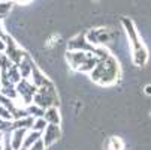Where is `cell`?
I'll list each match as a JSON object with an SVG mask.
<instances>
[{"label": "cell", "mask_w": 151, "mask_h": 150, "mask_svg": "<svg viewBox=\"0 0 151 150\" xmlns=\"http://www.w3.org/2000/svg\"><path fill=\"white\" fill-rule=\"evenodd\" d=\"M33 102L42 108H50V107H55V104H58V98L55 95V90L52 87V84H47V86H42V87L37 89Z\"/></svg>", "instance_id": "obj_2"}, {"label": "cell", "mask_w": 151, "mask_h": 150, "mask_svg": "<svg viewBox=\"0 0 151 150\" xmlns=\"http://www.w3.org/2000/svg\"><path fill=\"white\" fill-rule=\"evenodd\" d=\"M0 38H5V35H3V32H2V27H0Z\"/></svg>", "instance_id": "obj_23"}, {"label": "cell", "mask_w": 151, "mask_h": 150, "mask_svg": "<svg viewBox=\"0 0 151 150\" xmlns=\"http://www.w3.org/2000/svg\"><path fill=\"white\" fill-rule=\"evenodd\" d=\"M0 150H3V135L0 132Z\"/></svg>", "instance_id": "obj_20"}, {"label": "cell", "mask_w": 151, "mask_h": 150, "mask_svg": "<svg viewBox=\"0 0 151 150\" xmlns=\"http://www.w3.org/2000/svg\"><path fill=\"white\" fill-rule=\"evenodd\" d=\"M29 114H33V116H37V117H45V108H42L39 105H33L29 108Z\"/></svg>", "instance_id": "obj_14"}, {"label": "cell", "mask_w": 151, "mask_h": 150, "mask_svg": "<svg viewBox=\"0 0 151 150\" xmlns=\"http://www.w3.org/2000/svg\"><path fill=\"white\" fill-rule=\"evenodd\" d=\"M123 24H124V27H126V30H127V35H129V38H130V41H132V44H133L135 50L144 48L142 44L139 42L138 33H136V30H135V27H133V23H132V21L127 20V18H123Z\"/></svg>", "instance_id": "obj_5"}, {"label": "cell", "mask_w": 151, "mask_h": 150, "mask_svg": "<svg viewBox=\"0 0 151 150\" xmlns=\"http://www.w3.org/2000/svg\"><path fill=\"white\" fill-rule=\"evenodd\" d=\"M47 126H48V122H47V119L44 117V119H39V120H36V123H33V129L35 131H39V132H44L45 129H47Z\"/></svg>", "instance_id": "obj_12"}, {"label": "cell", "mask_w": 151, "mask_h": 150, "mask_svg": "<svg viewBox=\"0 0 151 150\" xmlns=\"http://www.w3.org/2000/svg\"><path fill=\"white\" fill-rule=\"evenodd\" d=\"M147 59H148V54H147V50H145V48L135 50L133 60H135V63H136V66H144L145 63H147Z\"/></svg>", "instance_id": "obj_9"}, {"label": "cell", "mask_w": 151, "mask_h": 150, "mask_svg": "<svg viewBox=\"0 0 151 150\" xmlns=\"http://www.w3.org/2000/svg\"><path fill=\"white\" fill-rule=\"evenodd\" d=\"M8 128H11L9 120H5V119L0 117V131H5V129H8Z\"/></svg>", "instance_id": "obj_18"}, {"label": "cell", "mask_w": 151, "mask_h": 150, "mask_svg": "<svg viewBox=\"0 0 151 150\" xmlns=\"http://www.w3.org/2000/svg\"><path fill=\"white\" fill-rule=\"evenodd\" d=\"M58 137H60V128H58V125L48 123L47 129L44 131V135H42L45 146H51L54 141H57V138H58Z\"/></svg>", "instance_id": "obj_4"}, {"label": "cell", "mask_w": 151, "mask_h": 150, "mask_svg": "<svg viewBox=\"0 0 151 150\" xmlns=\"http://www.w3.org/2000/svg\"><path fill=\"white\" fill-rule=\"evenodd\" d=\"M91 78L96 83L102 84V86L114 83L118 78V65H117V62L112 57L100 60L96 65V68L91 71Z\"/></svg>", "instance_id": "obj_1"}, {"label": "cell", "mask_w": 151, "mask_h": 150, "mask_svg": "<svg viewBox=\"0 0 151 150\" xmlns=\"http://www.w3.org/2000/svg\"><path fill=\"white\" fill-rule=\"evenodd\" d=\"M5 50H6V44H5V42H3L2 39H0V53L5 51Z\"/></svg>", "instance_id": "obj_19"}, {"label": "cell", "mask_w": 151, "mask_h": 150, "mask_svg": "<svg viewBox=\"0 0 151 150\" xmlns=\"http://www.w3.org/2000/svg\"><path fill=\"white\" fill-rule=\"evenodd\" d=\"M45 119L48 123H54V125L60 123V116H58V111L55 107H50V108L45 110Z\"/></svg>", "instance_id": "obj_8"}, {"label": "cell", "mask_w": 151, "mask_h": 150, "mask_svg": "<svg viewBox=\"0 0 151 150\" xmlns=\"http://www.w3.org/2000/svg\"><path fill=\"white\" fill-rule=\"evenodd\" d=\"M44 147H45V143H44V138H39L29 150H44Z\"/></svg>", "instance_id": "obj_16"}, {"label": "cell", "mask_w": 151, "mask_h": 150, "mask_svg": "<svg viewBox=\"0 0 151 150\" xmlns=\"http://www.w3.org/2000/svg\"><path fill=\"white\" fill-rule=\"evenodd\" d=\"M23 150H26V149H23ZM27 150H29V149H27Z\"/></svg>", "instance_id": "obj_26"}, {"label": "cell", "mask_w": 151, "mask_h": 150, "mask_svg": "<svg viewBox=\"0 0 151 150\" xmlns=\"http://www.w3.org/2000/svg\"><path fill=\"white\" fill-rule=\"evenodd\" d=\"M24 135H26V128H18V129H15L14 137H12V143H11L14 150H19L21 144H24V140H26Z\"/></svg>", "instance_id": "obj_7"}, {"label": "cell", "mask_w": 151, "mask_h": 150, "mask_svg": "<svg viewBox=\"0 0 151 150\" xmlns=\"http://www.w3.org/2000/svg\"><path fill=\"white\" fill-rule=\"evenodd\" d=\"M0 117L5 119V120H11V117H12V113L6 108L5 105H2V104H0Z\"/></svg>", "instance_id": "obj_15"}, {"label": "cell", "mask_w": 151, "mask_h": 150, "mask_svg": "<svg viewBox=\"0 0 151 150\" xmlns=\"http://www.w3.org/2000/svg\"><path fill=\"white\" fill-rule=\"evenodd\" d=\"M0 2H11V0H0Z\"/></svg>", "instance_id": "obj_24"}, {"label": "cell", "mask_w": 151, "mask_h": 150, "mask_svg": "<svg viewBox=\"0 0 151 150\" xmlns=\"http://www.w3.org/2000/svg\"><path fill=\"white\" fill-rule=\"evenodd\" d=\"M69 50H81V51L90 50V51H94V47H91L88 42L85 41V38L81 35V36H78V38H75L69 42Z\"/></svg>", "instance_id": "obj_6"}, {"label": "cell", "mask_w": 151, "mask_h": 150, "mask_svg": "<svg viewBox=\"0 0 151 150\" xmlns=\"http://www.w3.org/2000/svg\"><path fill=\"white\" fill-rule=\"evenodd\" d=\"M2 84H3V83H2V81H0V86H2Z\"/></svg>", "instance_id": "obj_25"}, {"label": "cell", "mask_w": 151, "mask_h": 150, "mask_svg": "<svg viewBox=\"0 0 151 150\" xmlns=\"http://www.w3.org/2000/svg\"><path fill=\"white\" fill-rule=\"evenodd\" d=\"M11 2H0V15H3L6 14L9 9H11Z\"/></svg>", "instance_id": "obj_17"}, {"label": "cell", "mask_w": 151, "mask_h": 150, "mask_svg": "<svg viewBox=\"0 0 151 150\" xmlns=\"http://www.w3.org/2000/svg\"><path fill=\"white\" fill-rule=\"evenodd\" d=\"M145 93L147 95H151V86H147V87H145Z\"/></svg>", "instance_id": "obj_21"}, {"label": "cell", "mask_w": 151, "mask_h": 150, "mask_svg": "<svg viewBox=\"0 0 151 150\" xmlns=\"http://www.w3.org/2000/svg\"><path fill=\"white\" fill-rule=\"evenodd\" d=\"M39 138H42V132H39V131H35L33 129V132H30L27 137H26V140H24V147H27V149H30Z\"/></svg>", "instance_id": "obj_10"}, {"label": "cell", "mask_w": 151, "mask_h": 150, "mask_svg": "<svg viewBox=\"0 0 151 150\" xmlns=\"http://www.w3.org/2000/svg\"><path fill=\"white\" fill-rule=\"evenodd\" d=\"M17 92H18V95H21V98L26 101V104H29L30 101H33V98H35V95L37 92V87L35 84L29 83L27 78H23L17 84Z\"/></svg>", "instance_id": "obj_3"}, {"label": "cell", "mask_w": 151, "mask_h": 150, "mask_svg": "<svg viewBox=\"0 0 151 150\" xmlns=\"http://www.w3.org/2000/svg\"><path fill=\"white\" fill-rule=\"evenodd\" d=\"M3 150H14V147H12V146H9V144H6V147H5Z\"/></svg>", "instance_id": "obj_22"}, {"label": "cell", "mask_w": 151, "mask_h": 150, "mask_svg": "<svg viewBox=\"0 0 151 150\" xmlns=\"http://www.w3.org/2000/svg\"><path fill=\"white\" fill-rule=\"evenodd\" d=\"M30 126H33V119L29 117V116H27V117H23V120L18 119L17 122L12 123L14 129H18V128H26V129H27V128H30Z\"/></svg>", "instance_id": "obj_11"}, {"label": "cell", "mask_w": 151, "mask_h": 150, "mask_svg": "<svg viewBox=\"0 0 151 150\" xmlns=\"http://www.w3.org/2000/svg\"><path fill=\"white\" fill-rule=\"evenodd\" d=\"M108 150H123V141L120 138L112 137L109 140V146H108Z\"/></svg>", "instance_id": "obj_13"}]
</instances>
